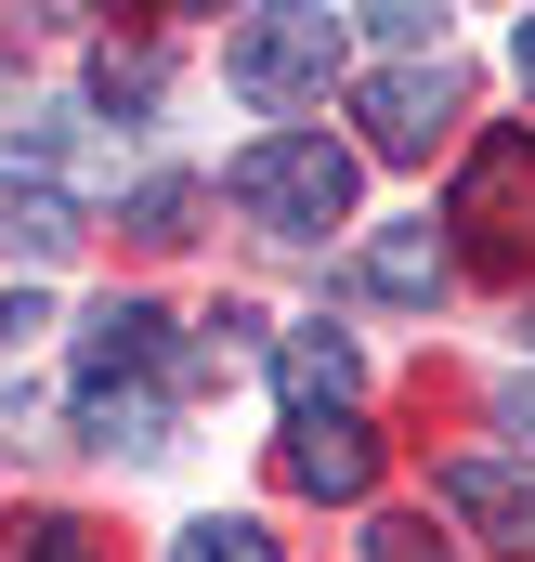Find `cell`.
I'll use <instances>...</instances> for the list:
<instances>
[{
	"label": "cell",
	"instance_id": "obj_16",
	"mask_svg": "<svg viewBox=\"0 0 535 562\" xmlns=\"http://www.w3.org/2000/svg\"><path fill=\"white\" fill-rule=\"evenodd\" d=\"M39 327H53V314H39V288H0V353H26Z\"/></svg>",
	"mask_w": 535,
	"mask_h": 562
},
{
	"label": "cell",
	"instance_id": "obj_13",
	"mask_svg": "<svg viewBox=\"0 0 535 562\" xmlns=\"http://www.w3.org/2000/svg\"><path fill=\"white\" fill-rule=\"evenodd\" d=\"M183 223H196V183H183V170H170V183H144V196H132V236H157V249H170Z\"/></svg>",
	"mask_w": 535,
	"mask_h": 562
},
{
	"label": "cell",
	"instance_id": "obj_3",
	"mask_svg": "<svg viewBox=\"0 0 535 562\" xmlns=\"http://www.w3.org/2000/svg\"><path fill=\"white\" fill-rule=\"evenodd\" d=\"M457 223L483 236V249H535V132H483L470 144V170H457Z\"/></svg>",
	"mask_w": 535,
	"mask_h": 562
},
{
	"label": "cell",
	"instance_id": "obj_7",
	"mask_svg": "<svg viewBox=\"0 0 535 562\" xmlns=\"http://www.w3.org/2000/svg\"><path fill=\"white\" fill-rule=\"evenodd\" d=\"M444 510L483 524V537H510V550L535 562V471H510V458H457V471H444Z\"/></svg>",
	"mask_w": 535,
	"mask_h": 562
},
{
	"label": "cell",
	"instance_id": "obj_10",
	"mask_svg": "<svg viewBox=\"0 0 535 562\" xmlns=\"http://www.w3.org/2000/svg\"><path fill=\"white\" fill-rule=\"evenodd\" d=\"M157 79H170V66H157V53H118V40H105V53H92V105H105V119H144V105H157Z\"/></svg>",
	"mask_w": 535,
	"mask_h": 562
},
{
	"label": "cell",
	"instance_id": "obj_17",
	"mask_svg": "<svg viewBox=\"0 0 535 562\" xmlns=\"http://www.w3.org/2000/svg\"><path fill=\"white\" fill-rule=\"evenodd\" d=\"M497 419H510V445H523V458H535V393H523V380L497 393Z\"/></svg>",
	"mask_w": 535,
	"mask_h": 562
},
{
	"label": "cell",
	"instance_id": "obj_2",
	"mask_svg": "<svg viewBox=\"0 0 535 562\" xmlns=\"http://www.w3.org/2000/svg\"><path fill=\"white\" fill-rule=\"evenodd\" d=\"M223 79H236L249 105H314V92L340 79V13H300V0L249 13L236 53H223Z\"/></svg>",
	"mask_w": 535,
	"mask_h": 562
},
{
	"label": "cell",
	"instance_id": "obj_20",
	"mask_svg": "<svg viewBox=\"0 0 535 562\" xmlns=\"http://www.w3.org/2000/svg\"><path fill=\"white\" fill-rule=\"evenodd\" d=\"M523 327H535V314H523Z\"/></svg>",
	"mask_w": 535,
	"mask_h": 562
},
{
	"label": "cell",
	"instance_id": "obj_8",
	"mask_svg": "<svg viewBox=\"0 0 535 562\" xmlns=\"http://www.w3.org/2000/svg\"><path fill=\"white\" fill-rule=\"evenodd\" d=\"M366 288H379V301H444V288H457V249H444L431 223H392V236L366 249Z\"/></svg>",
	"mask_w": 535,
	"mask_h": 562
},
{
	"label": "cell",
	"instance_id": "obj_6",
	"mask_svg": "<svg viewBox=\"0 0 535 562\" xmlns=\"http://www.w3.org/2000/svg\"><path fill=\"white\" fill-rule=\"evenodd\" d=\"M157 353H170V314L157 301H92L79 314V393H144Z\"/></svg>",
	"mask_w": 535,
	"mask_h": 562
},
{
	"label": "cell",
	"instance_id": "obj_4",
	"mask_svg": "<svg viewBox=\"0 0 535 562\" xmlns=\"http://www.w3.org/2000/svg\"><path fill=\"white\" fill-rule=\"evenodd\" d=\"M457 132V66H379L366 79V144L379 157H431Z\"/></svg>",
	"mask_w": 535,
	"mask_h": 562
},
{
	"label": "cell",
	"instance_id": "obj_5",
	"mask_svg": "<svg viewBox=\"0 0 535 562\" xmlns=\"http://www.w3.org/2000/svg\"><path fill=\"white\" fill-rule=\"evenodd\" d=\"M287 484L300 497H366L379 484V431L353 419V406H300L287 419Z\"/></svg>",
	"mask_w": 535,
	"mask_h": 562
},
{
	"label": "cell",
	"instance_id": "obj_1",
	"mask_svg": "<svg viewBox=\"0 0 535 562\" xmlns=\"http://www.w3.org/2000/svg\"><path fill=\"white\" fill-rule=\"evenodd\" d=\"M236 210L274 236H327V223H353V157L327 132H262L236 157Z\"/></svg>",
	"mask_w": 535,
	"mask_h": 562
},
{
	"label": "cell",
	"instance_id": "obj_9",
	"mask_svg": "<svg viewBox=\"0 0 535 562\" xmlns=\"http://www.w3.org/2000/svg\"><path fill=\"white\" fill-rule=\"evenodd\" d=\"M274 393H287V406H340V393H353V340H340V327H287V340H274Z\"/></svg>",
	"mask_w": 535,
	"mask_h": 562
},
{
	"label": "cell",
	"instance_id": "obj_18",
	"mask_svg": "<svg viewBox=\"0 0 535 562\" xmlns=\"http://www.w3.org/2000/svg\"><path fill=\"white\" fill-rule=\"evenodd\" d=\"M523 92H535V13H523Z\"/></svg>",
	"mask_w": 535,
	"mask_h": 562
},
{
	"label": "cell",
	"instance_id": "obj_15",
	"mask_svg": "<svg viewBox=\"0 0 535 562\" xmlns=\"http://www.w3.org/2000/svg\"><path fill=\"white\" fill-rule=\"evenodd\" d=\"M13 562H105V550H92V524H26Z\"/></svg>",
	"mask_w": 535,
	"mask_h": 562
},
{
	"label": "cell",
	"instance_id": "obj_19",
	"mask_svg": "<svg viewBox=\"0 0 535 562\" xmlns=\"http://www.w3.org/2000/svg\"><path fill=\"white\" fill-rule=\"evenodd\" d=\"M183 13H249V0H183Z\"/></svg>",
	"mask_w": 535,
	"mask_h": 562
},
{
	"label": "cell",
	"instance_id": "obj_11",
	"mask_svg": "<svg viewBox=\"0 0 535 562\" xmlns=\"http://www.w3.org/2000/svg\"><path fill=\"white\" fill-rule=\"evenodd\" d=\"M0 236H13V249H26V262H53V249H66V236H79V210H66V196H53V183H26V196H13V210H0Z\"/></svg>",
	"mask_w": 535,
	"mask_h": 562
},
{
	"label": "cell",
	"instance_id": "obj_12",
	"mask_svg": "<svg viewBox=\"0 0 535 562\" xmlns=\"http://www.w3.org/2000/svg\"><path fill=\"white\" fill-rule=\"evenodd\" d=\"M170 562H287L262 537V524H183V537H170Z\"/></svg>",
	"mask_w": 535,
	"mask_h": 562
},
{
	"label": "cell",
	"instance_id": "obj_14",
	"mask_svg": "<svg viewBox=\"0 0 535 562\" xmlns=\"http://www.w3.org/2000/svg\"><path fill=\"white\" fill-rule=\"evenodd\" d=\"M105 0H0V26H26V40H79Z\"/></svg>",
	"mask_w": 535,
	"mask_h": 562
}]
</instances>
